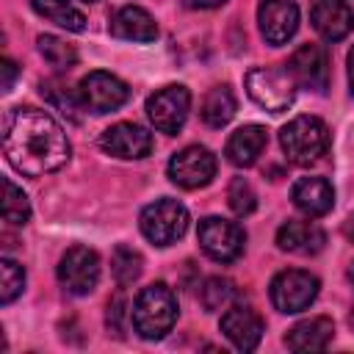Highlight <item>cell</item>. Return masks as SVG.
<instances>
[{
    "label": "cell",
    "instance_id": "1",
    "mask_svg": "<svg viewBox=\"0 0 354 354\" xmlns=\"http://www.w3.org/2000/svg\"><path fill=\"white\" fill-rule=\"evenodd\" d=\"M3 152L25 177H44L66 166L69 138L64 127L39 108H14L3 124Z\"/></svg>",
    "mask_w": 354,
    "mask_h": 354
},
{
    "label": "cell",
    "instance_id": "2",
    "mask_svg": "<svg viewBox=\"0 0 354 354\" xmlns=\"http://www.w3.org/2000/svg\"><path fill=\"white\" fill-rule=\"evenodd\" d=\"M133 326L144 340H160L177 321V296L166 282L147 285L133 304Z\"/></svg>",
    "mask_w": 354,
    "mask_h": 354
},
{
    "label": "cell",
    "instance_id": "3",
    "mask_svg": "<svg viewBox=\"0 0 354 354\" xmlns=\"http://www.w3.org/2000/svg\"><path fill=\"white\" fill-rule=\"evenodd\" d=\"M279 147L296 166L321 160L329 149V127L318 116H296L279 130Z\"/></svg>",
    "mask_w": 354,
    "mask_h": 354
},
{
    "label": "cell",
    "instance_id": "4",
    "mask_svg": "<svg viewBox=\"0 0 354 354\" xmlns=\"http://www.w3.org/2000/svg\"><path fill=\"white\" fill-rule=\"evenodd\" d=\"M249 97L268 113H282L296 100V80L282 66H254L243 77Z\"/></svg>",
    "mask_w": 354,
    "mask_h": 354
},
{
    "label": "cell",
    "instance_id": "5",
    "mask_svg": "<svg viewBox=\"0 0 354 354\" xmlns=\"http://www.w3.org/2000/svg\"><path fill=\"white\" fill-rule=\"evenodd\" d=\"M138 227L155 246H171L188 230V210L177 199H155L141 210Z\"/></svg>",
    "mask_w": 354,
    "mask_h": 354
},
{
    "label": "cell",
    "instance_id": "6",
    "mask_svg": "<svg viewBox=\"0 0 354 354\" xmlns=\"http://www.w3.org/2000/svg\"><path fill=\"white\" fill-rule=\"evenodd\" d=\"M318 277L310 274V271H301V268H288V271H279L274 279H271V304L279 310V313H301L307 310L315 296H318Z\"/></svg>",
    "mask_w": 354,
    "mask_h": 354
},
{
    "label": "cell",
    "instance_id": "7",
    "mask_svg": "<svg viewBox=\"0 0 354 354\" xmlns=\"http://www.w3.org/2000/svg\"><path fill=\"white\" fill-rule=\"evenodd\" d=\"M188 111H191V91L180 83L163 86L147 100V116L152 127L166 136H177L183 130Z\"/></svg>",
    "mask_w": 354,
    "mask_h": 354
},
{
    "label": "cell",
    "instance_id": "8",
    "mask_svg": "<svg viewBox=\"0 0 354 354\" xmlns=\"http://www.w3.org/2000/svg\"><path fill=\"white\" fill-rule=\"evenodd\" d=\"M77 97H80V105L86 111L111 113V111H116L127 102L130 88L122 77H116L111 72H102V69H94L77 83Z\"/></svg>",
    "mask_w": 354,
    "mask_h": 354
},
{
    "label": "cell",
    "instance_id": "9",
    "mask_svg": "<svg viewBox=\"0 0 354 354\" xmlns=\"http://www.w3.org/2000/svg\"><path fill=\"white\" fill-rule=\"evenodd\" d=\"M199 246L202 252L216 260V263H232L243 254V243L246 235L235 221L218 218V216H207L199 221Z\"/></svg>",
    "mask_w": 354,
    "mask_h": 354
},
{
    "label": "cell",
    "instance_id": "10",
    "mask_svg": "<svg viewBox=\"0 0 354 354\" xmlns=\"http://www.w3.org/2000/svg\"><path fill=\"white\" fill-rule=\"evenodd\" d=\"M58 282L72 296H86L97 288L100 279V257L88 246H69L58 260Z\"/></svg>",
    "mask_w": 354,
    "mask_h": 354
},
{
    "label": "cell",
    "instance_id": "11",
    "mask_svg": "<svg viewBox=\"0 0 354 354\" xmlns=\"http://www.w3.org/2000/svg\"><path fill=\"white\" fill-rule=\"evenodd\" d=\"M216 177V155L207 147L191 144L171 155L169 160V180L180 188H202Z\"/></svg>",
    "mask_w": 354,
    "mask_h": 354
},
{
    "label": "cell",
    "instance_id": "12",
    "mask_svg": "<svg viewBox=\"0 0 354 354\" xmlns=\"http://www.w3.org/2000/svg\"><path fill=\"white\" fill-rule=\"evenodd\" d=\"M100 147L122 160H141L152 152V133L144 130L141 124L133 122H119L111 124L108 130H102L100 136Z\"/></svg>",
    "mask_w": 354,
    "mask_h": 354
},
{
    "label": "cell",
    "instance_id": "13",
    "mask_svg": "<svg viewBox=\"0 0 354 354\" xmlns=\"http://www.w3.org/2000/svg\"><path fill=\"white\" fill-rule=\"evenodd\" d=\"M288 72L293 75V80L315 94H324L329 86V55L321 44H301L290 61H288Z\"/></svg>",
    "mask_w": 354,
    "mask_h": 354
},
{
    "label": "cell",
    "instance_id": "14",
    "mask_svg": "<svg viewBox=\"0 0 354 354\" xmlns=\"http://www.w3.org/2000/svg\"><path fill=\"white\" fill-rule=\"evenodd\" d=\"M257 25L268 44H285L299 28V8L293 0H263L257 6Z\"/></svg>",
    "mask_w": 354,
    "mask_h": 354
},
{
    "label": "cell",
    "instance_id": "15",
    "mask_svg": "<svg viewBox=\"0 0 354 354\" xmlns=\"http://www.w3.org/2000/svg\"><path fill=\"white\" fill-rule=\"evenodd\" d=\"M310 19L315 33L326 41H340L354 28V11L346 0H315Z\"/></svg>",
    "mask_w": 354,
    "mask_h": 354
},
{
    "label": "cell",
    "instance_id": "16",
    "mask_svg": "<svg viewBox=\"0 0 354 354\" xmlns=\"http://www.w3.org/2000/svg\"><path fill=\"white\" fill-rule=\"evenodd\" d=\"M221 332L238 351H254L263 337V318L252 307H230L221 315Z\"/></svg>",
    "mask_w": 354,
    "mask_h": 354
},
{
    "label": "cell",
    "instance_id": "17",
    "mask_svg": "<svg viewBox=\"0 0 354 354\" xmlns=\"http://www.w3.org/2000/svg\"><path fill=\"white\" fill-rule=\"evenodd\" d=\"M290 199L293 205L310 216V218H318V216H326L335 205V188L329 180L324 177H301L293 191H290Z\"/></svg>",
    "mask_w": 354,
    "mask_h": 354
},
{
    "label": "cell",
    "instance_id": "18",
    "mask_svg": "<svg viewBox=\"0 0 354 354\" xmlns=\"http://www.w3.org/2000/svg\"><path fill=\"white\" fill-rule=\"evenodd\" d=\"M324 243L326 235L315 221H285L277 230V246L290 254H318Z\"/></svg>",
    "mask_w": 354,
    "mask_h": 354
},
{
    "label": "cell",
    "instance_id": "19",
    "mask_svg": "<svg viewBox=\"0 0 354 354\" xmlns=\"http://www.w3.org/2000/svg\"><path fill=\"white\" fill-rule=\"evenodd\" d=\"M266 144H268V130L266 127H260V124H243V127H238L227 138L224 155H227V160L232 166H243L246 169V166H252L263 155Z\"/></svg>",
    "mask_w": 354,
    "mask_h": 354
},
{
    "label": "cell",
    "instance_id": "20",
    "mask_svg": "<svg viewBox=\"0 0 354 354\" xmlns=\"http://www.w3.org/2000/svg\"><path fill=\"white\" fill-rule=\"evenodd\" d=\"M111 33L124 41H152L158 36V25L141 6H124L111 17Z\"/></svg>",
    "mask_w": 354,
    "mask_h": 354
},
{
    "label": "cell",
    "instance_id": "21",
    "mask_svg": "<svg viewBox=\"0 0 354 354\" xmlns=\"http://www.w3.org/2000/svg\"><path fill=\"white\" fill-rule=\"evenodd\" d=\"M335 335V324L326 315H315L307 321H299L288 335H285V346L290 351H324L329 346Z\"/></svg>",
    "mask_w": 354,
    "mask_h": 354
},
{
    "label": "cell",
    "instance_id": "22",
    "mask_svg": "<svg viewBox=\"0 0 354 354\" xmlns=\"http://www.w3.org/2000/svg\"><path fill=\"white\" fill-rule=\"evenodd\" d=\"M199 116L207 127H224L235 116V94L230 86H213L199 108Z\"/></svg>",
    "mask_w": 354,
    "mask_h": 354
},
{
    "label": "cell",
    "instance_id": "23",
    "mask_svg": "<svg viewBox=\"0 0 354 354\" xmlns=\"http://www.w3.org/2000/svg\"><path fill=\"white\" fill-rule=\"evenodd\" d=\"M33 11L44 17L47 22H55L58 28H66L72 33L86 30V17L80 8H75L69 0H30Z\"/></svg>",
    "mask_w": 354,
    "mask_h": 354
},
{
    "label": "cell",
    "instance_id": "24",
    "mask_svg": "<svg viewBox=\"0 0 354 354\" xmlns=\"http://www.w3.org/2000/svg\"><path fill=\"white\" fill-rule=\"evenodd\" d=\"M36 44H39L41 58H44L53 69H58V72H69V69L77 64V53H75V47H72V44H66L64 39L53 36V33L39 36V39H36Z\"/></svg>",
    "mask_w": 354,
    "mask_h": 354
},
{
    "label": "cell",
    "instance_id": "25",
    "mask_svg": "<svg viewBox=\"0 0 354 354\" xmlns=\"http://www.w3.org/2000/svg\"><path fill=\"white\" fill-rule=\"evenodd\" d=\"M3 218L14 227H22L30 221V202L11 177H3Z\"/></svg>",
    "mask_w": 354,
    "mask_h": 354
},
{
    "label": "cell",
    "instance_id": "26",
    "mask_svg": "<svg viewBox=\"0 0 354 354\" xmlns=\"http://www.w3.org/2000/svg\"><path fill=\"white\" fill-rule=\"evenodd\" d=\"M141 268H144V260H141V254H138L133 246L119 243V246L113 249V254H111V271H113L116 285L124 288V285L136 282V279L141 277Z\"/></svg>",
    "mask_w": 354,
    "mask_h": 354
},
{
    "label": "cell",
    "instance_id": "27",
    "mask_svg": "<svg viewBox=\"0 0 354 354\" xmlns=\"http://www.w3.org/2000/svg\"><path fill=\"white\" fill-rule=\"evenodd\" d=\"M25 288V268L8 257H3L0 263V301L11 304Z\"/></svg>",
    "mask_w": 354,
    "mask_h": 354
},
{
    "label": "cell",
    "instance_id": "28",
    "mask_svg": "<svg viewBox=\"0 0 354 354\" xmlns=\"http://www.w3.org/2000/svg\"><path fill=\"white\" fill-rule=\"evenodd\" d=\"M232 293H235V288H232L230 279H224V277H210V279L202 285V290H199V301H202L205 310L213 313V310H221L224 304H230Z\"/></svg>",
    "mask_w": 354,
    "mask_h": 354
},
{
    "label": "cell",
    "instance_id": "29",
    "mask_svg": "<svg viewBox=\"0 0 354 354\" xmlns=\"http://www.w3.org/2000/svg\"><path fill=\"white\" fill-rule=\"evenodd\" d=\"M227 202H230V207H232L235 216H249L257 207V194L249 185V180L235 177L230 183V188H227Z\"/></svg>",
    "mask_w": 354,
    "mask_h": 354
},
{
    "label": "cell",
    "instance_id": "30",
    "mask_svg": "<svg viewBox=\"0 0 354 354\" xmlns=\"http://www.w3.org/2000/svg\"><path fill=\"white\" fill-rule=\"evenodd\" d=\"M122 318H124V299L116 296V299H111V304H108V326H111L113 332H122Z\"/></svg>",
    "mask_w": 354,
    "mask_h": 354
},
{
    "label": "cell",
    "instance_id": "31",
    "mask_svg": "<svg viewBox=\"0 0 354 354\" xmlns=\"http://www.w3.org/2000/svg\"><path fill=\"white\" fill-rule=\"evenodd\" d=\"M14 77H17V64H14L11 58H6V61H3V91H11Z\"/></svg>",
    "mask_w": 354,
    "mask_h": 354
},
{
    "label": "cell",
    "instance_id": "32",
    "mask_svg": "<svg viewBox=\"0 0 354 354\" xmlns=\"http://www.w3.org/2000/svg\"><path fill=\"white\" fill-rule=\"evenodd\" d=\"M224 3L227 0H185V6H191V8H218Z\"/></svg>",
    "mask_w": 354,
    "mask_h": 354
},
{
    "label": "cell",
    "instance_id": "33",
    "mask_svg": "<svg viewBox=\"0 0 354 354\" xmlns=\"http://www.w3.org/2000/svg\"><path fill=\"white\" fill-rule=\"evenodd\" d=\"M348 88L354 94V47L348 50Z\"/></svg>",
    "mask_w": 354,
    "mask_h": 354
},
{
    "label": "cell",
    "instance_id": "34",
    "mask_svg": "<svg viewBox=\"0 0 354 354\" xmlns=\"http://www.w3.org/2000/svg\"><path fill=\"white\" fill-rule=\"evenodd\" d=\"M348 279H351V285H354V263H351V268H348Z\"/></svg>",
    "mask_w": 354,
    "mask_h": 354
},
{
    "label": "cell",
    "instance_id": "35",
    "mask_svg": "<svg viewBox=\"0 0 354 354\" xmlns=\"http://www.w3.org/2000/svg\"><path fill=\"white\" fill-rule=\"evenodd\" d=\"M351 326H354V313H351Z\"/></svg>",
    "mask_w": 354,
    "mask_h": 354
},
{
    "label": "cell",
    "instance_id": "36",
    "mask_svg": "<svg viewBox=\"0 0 354 354\" xmlns=\"http://www.w3.org/2000/svg\"><path fill=\"white\" fill-rule=\"evenodd\" d=\"M86 3H91V0H86Z\"/></svg>",
    "mask_w": 354,
    "mask_h": 354
}]
</instances>
